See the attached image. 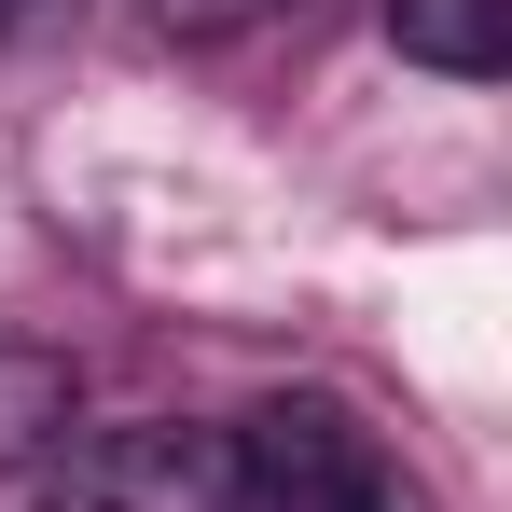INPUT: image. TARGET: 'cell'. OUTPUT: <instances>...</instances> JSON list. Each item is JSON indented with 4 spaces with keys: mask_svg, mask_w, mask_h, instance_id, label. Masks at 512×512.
Instances as JSON below:
<instances>
[{
    "mask_svg": "<svg viewBox=\"0 0 512 512\" xmlns=\"http://www.w3.org/2000/svg\"><path fill=\"white\" fill-rule=\"evenodd\" d=\"M236 457H250V499L263 512H416L402 457L346 416L333 388H277L263 416H236Z\"/></svg>",
    "mask_w": 512,
    "mask_h": 512,
    "instance_id": "1",
    "label": "cell"
},
{
    "mask_svg": "<svg viewBox=\"0 0 512 512\" xmlns=\"http://www.w3.org/2000/svg\"><path fill=\"white\" fill-rule=\"evenodd\" d=\"M70 512H263L236 429L208 416H125L70 457Z\"/></svg>",
    "mask_w": 512,
    "mask_h": 512,
    "instance_id": "2",
    "label": "cell"
},
{
    "mask_svg": "<svg viewBox=\"0 0 512 512\" xmlns=\"http://www.w3.org/2000/svg\"><path fill=\"white\" fill-rule=\"evenodd\" d=\"M388 42L443 84H499L512 70V0H388Z\"/></svg>",
    "mask_w": 512,
    "mask_h": 512,
    "instance_id": "3",
    "label": "cell"
},
{
    "mask_svg": "<svg viewBox=\"0 0 512 512\" xmlns=\"http://www.w3.org/2000/svg\"><path fill=\"white\" fill-rule=\"evenodd\" d=\"M263 14H291V0H153L167 42H236V28H263Z\"/></svg>",
    "mask_w": 512,
    "mask_h": 512,
    "instance_id": "4",
    "label": "cell"
},
{
    "mask_svg": "<svg viewBox=\"0 0 512 512\" xmlns=\"http://www.w3.org/2000/svg\"><path fill=\"white\" fill-rule=\"evenodd\" d=\"M14 28H28V0H0V42H14Z\"/></svg>",
    "mask_w": 512,
    "mask_h": 512,
    "instance_id": "5",
    "label": "cell"
}]
</instances>
